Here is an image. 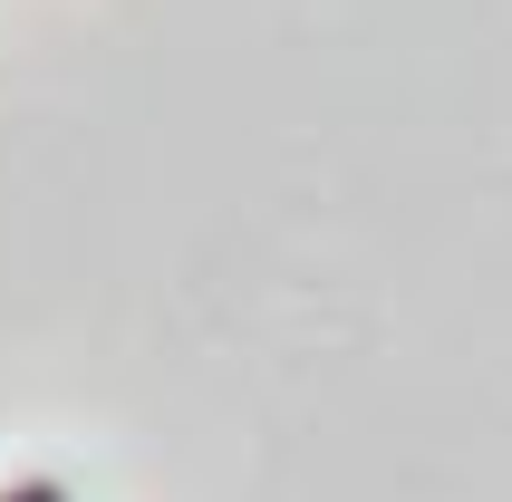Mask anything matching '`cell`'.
I'll return each instance as SVG.
<instances>
[{"mask_svg":"<svg viewBox=\"0 0 512 502\" xmlns=\"http://www.w3.org/2000/svg\"><path fill=\"white\" fill-rule=\"evenodd\" d=\"M0 502H68V483H49V474H29V483H10Z\"/></svg>","mask_w":512,"mask_h":502,"instance_id":"1","label":"cell"}]
</instances>
